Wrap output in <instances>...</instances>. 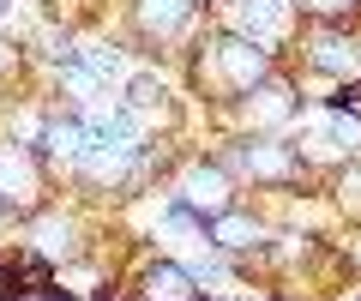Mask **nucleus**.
Segmentation results:
<instances>
[{
	"mask_svg": "<svg viewBox=\"0 0 361 301\" xmlns=\"http://www.w3.org/2000/svg\"><path fill=\"white\" fill-rule=\"evenodd\" d=\"M277 66H283L277 54L253 49V42H247V37H235L229 25H217L211 37H199V42H193V54H187L193 91H199V97H211V103H223V109H229L235 97H247L259 79H271Z\"/></svg>",
	"mask_w": 361,
	"mask_h": 301,
	"instance_id": "obj_1",
	"label": "nucleus"
},
{
	"mask_svg": "<svg viewBox=\"0 0 361 301\" xmlns=\"http://www.w3.org/2000/svg\"><path fill=\"white\" fill-rule=\"evenodd\" d=\"M217 163L241 187L253 181V187H271V193H289V187L307 181V163H301V151L289 145V133H229V145L217 151Z\"/></svg>",
	"mask_w": 361,
	"mask_h": 301,
	"instance_id": "obj_2",
	"label": "nucleus"
},
{
	"mask_svg": "<svg viewBox=\"0 0 361 301\" xmlns=\"http://www.w3.org/2000/svg\"><path fill=\"white\" fill-rule=\"evenodd\" d=\"M289 145L301 151V163L313 169H337V163L361 157V109H331V103H301V115L289 121Z\"/></svg>",
	"mask_w": 361,
	"mask_h": 301,
	"instance_id": "obj_3",
	"label": "nucleus"
},
{
	"mask_svg": "<svg viewBox=\"0 0 361 301\" xmlns=\"http://www.w3.org/2000/svg\"><path fill=\"white\" fill-rule=\"evenodd\" d=\"M295 61L313 85L361 79V25H301L295 30Z\"/></svg>",
	"mask_w": 361,
	"mask_h": 301,
	"instance_id": "obj_4",
	"label": "nucleus"
},
{
	"mask_svg": "<svg viewBox=\"0 0 361 301\" xmlns=\"http://www.w3.org/2000/svg\"><path fill=\"white\" fill-rule=\"evenodd\" d=\"M18 247L37 253V259H49L54 271H66V265L85 259V217H78V205H61V199H49V205H37L30 217H18Z\"/></svg>",
	"mask_w": 361,
	"mask_h": 301,
	"instance_id": "obj_5",
	"label": "nucleus"
},
{
	"mask_svg": "<svg viewBox=\"0 0 361 301\" xmlns=\"http://www.w3.org/2000/svg\"><path fill=\"white\" fill-rule=\"evenodd\" d=\"M223 25L235 30V37H247L253 49L277 54L283 61L289 49H295V30H301V13L289 6V0H223L217 6Z\"/></svg>",
	"mask_w": 361,
	"mask_h": 301,
	"instance_id": "obj_6",
	"label": "nucleus"
},
{
	"mask_svg": "<svg viewBox=\"0 0 361 301\" xmlns=\"http://www.w3.org/2000/svg\"><path fill=\"white\" fill-rule=\"evenodd\" d=\"M301 79H289L283 66L271 73V79H259L247 97H235L229 103V121H235V133H289V121L301 115Z\"/></svg>",
	"mask_w": 361,
	"mask_h": 301,
	"instance_id": "obj_7",
	"label": "nucleus"
},
{
	"mask_svg": "<svg viewBox=\"0 0 361 301\" xmlns=\"http://www.w3.org/2000/svg\"><path fill=\"white\" fill-rule=\"evenodd\" d=\"M169 199L175 205H187L193 217H217V211H229L235 199H241V181H235L229 169H223L217 157H187L175 175H169Z\"/></svg>",
	"mask_w": 361,
	"mask_h": 301,
	"instance_id": "obj_8",
	"label": "nucleus"
},
{
	"mask_svg": "<svg viewBox=\"0 0 361 301\" xmlns=\"http://www.w3.org/2000/svg\"><path fill=\"white\" fill-rule=\"evenodd\" d=\"M0 205L13 217H30L37 205H49V163L30 145H18L13 133L0 139Z\"/></svg>",
	"mask_w": 361,
	"mask_h": 301,
	"instance_id": "obj_9",
	"label": "nucleus"
},
{
	"mask_svg": "<svg viewBox=\"0 0 361 301\" xmlns=\"http://www.w3.org/2000/svg\"><path fill=\"white\" fill-rule=\"evenodd\" d=\"M199 18H205L199 0H127V25H133V37L145 49H175V42H187L199 30Z\"/></svg>",
	"mask_w": 361,
	"mask_h": 301,
	"instance_id": "obj_10",
	"label": "nucleus"
},
{
	"mask_svg": "<svg viewBox=\"0 0 361 301\" xmlns=\"http://www.w3.org/2000/svg\"><path fill=\"white\" fill-rule=\"evenodd\" d=\"M115 103L127 109V115L139 121V127L151 133V139L175 127V109H180V103H175V85H169L163 73H151V66H133L127 79L115 85Z\"/></svg>",
	"mask_w": 361,
	"mask_h": 301,
	"instance_id": "obj_11",
	"label": "nucleus"
},
{
	"mask_svg": "<svg viewBox=\"0 0 361 301\" xmlns=\"http://www.w3.org/2000/svg\"><path fill=\"white\" fill-rule=\"evenodd\" d=\"M205 235H211V247H217L223 259H253V253H265L271 241H277V223L259 217V211H247L241 199H235L229 211H217V217L205 223Z\"/></svg>",
	"mask_w": 361,
	"mask_h": 301,
	"instance_id": "obj_12",
	"label": "nucleus"
},
{
	"mask_svg": "<svg viewBox=\"0 0 361 301\" xmlns=\"http://www.w3.org/2000/svg\"><path fill=\"white\" fill-rule=\"evenodd\" d=\"M49 169H61V175H73V163L85 157V115L78 109H49L42 115V133H37V145H30Z\"/></svg>",
	"mask_w": 361,
	"mask_h": 301,
	"instance_id": "obj_13",
	"label": "nucleus"
},
{
	"mask_svg": "<svg viewBox=\"0 0 361 301\" xmlns=\"http://www.w3.org/2000/svg\"><path fill=\"white\" fill-rule=\"evenodd\" d=\"M133 289H139L133 301H199V295H205V289H199V277H193V265H187V259H169V253L145 259Z\"/></svg>",
	"mask_w": 361,
	"mask_h": 301,
	"instance_id": "obj_14",
	"label": "nucleus"
},
{
	"mask_svg": "<svg viewBox=\"0 0 361 301\" xmlns=\"http://www.w3.org/2000/svg\"><path fill=\"white\" fill-rule=\"evenodd\" d=\"M301 13V25H355L361 18V0H289Z\"/></svg>",
	"mask_w": 361,
	"mask_h": 301,
	"instance_id": "obj_15",
	"label": "nucleus"
},
{
	"mask_svg": "<svg viewBox=\"0 0 361 301\" xmlns=\"http://www.w3.org/2000/svg\"><path fill=\"white\" fill-rule=\"evenodd\" d=\"M25 301H73V289H61V283H54V289H42V295H25Z\"/></svg>",
	"mask_w": 361,
	"mask_h": 301,
	"instance_id": "obj_16",
	"label": "nucleus"
},
{
	"mask_svg": "<svg viewBox=\"0 0 361 301\" xmlns=\"http://www.w3.org/2000/svg\"><path fill=\"white\" fill-rule=\"evenodd\" d=\"M13 223H18V217H13V211H6V205H0V235H6V229H13Z\"/></svg>",
	"mask_w": 361,
	"mask_h": 301,
	"instance_id": "obj_17",
	"label": "nucleus"
},
{
	"mask_svg": "<svg viewBox=\"0 0 361 301\" xmlns=\"http://www.w3.org/2000/svg\"><path fill=\"white\" fill-rule=\"evenodd\" d=\"M6 13H13V0H0V18H6Z\"/></svg>",
	"mask_w": 361,
	"mask_h": 301,
	"instance_id": "obj_18",
	"label": "nucleus"
},
{
	"mask_svg": "<svg viewBox=\"0 0 361 301\" xmlns=\"http://www.w3.org/2000/svg\"><path fill=\"white\" fill-rule=\"evenodd\" d=\"M199 6H205V13H211V6H223V0H199Z\"/></svg>",
	"mask_w": 361,
	"mask_h": 301,
	"instance_id": "obj_19",
	"label": "nucleus"
}]
</instances>
